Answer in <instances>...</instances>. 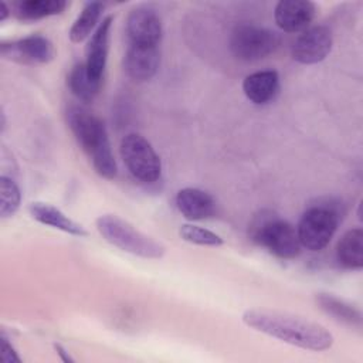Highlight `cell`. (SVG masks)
Wrapping results in <instances>:
<instances>
[{
	"instance_id": "6da1fadb",
	"label": "cell",
	"mask_w": 363,
	"mask_h": 363,
	"mask_svg": "<svg viewBox=\"0 0 363 363\" xmlns=\"http://www.w3.org/2000/svg\"><path fill=\"white\" fill-rule=\"evenodd\" d=\"M242 322L257 332L305 350L323 352L333 345V336L325 326L286 312L247 309Z\"/></svg>"
},
{
	"instance_id": "7a4b0ae2",
	"label": "cell",
	"mask_w": 363,
	"mask_h": 363,
	"mask_svg": "<svg viewBox=\"0 0 363 363\" xmlns=\"http://www.w3.org/2000/svg\"><path fill=\"white\" fill-rule=\"evenodd\" d=\"M67 123L92 162L95 172L104 179H113L118 167L104 121L82 106H69Z\"/></svg>"
},
{
	"instance_id": "3957f363",
	"label": "cell",
	"mask_w": 363,
	"mask_h": 363,
	"mask_svg": "<svg viewBox=\"0 0 363 363\" xmlns=\"http://www.w3.org/2000/svg\"><path fill=\"white\" fill-rule=\"evenodd\" d=\"M99 234L112 245L132 255L159 259L164 255L166 247L153 237L139 231L126 220L115 214H102L95 220Z\"/></svg>"
},
{
	"instance_id": "277c9868",
	"label": "cell",
	"mask_w": 363,
	"mask_h": 363,
	"mask_svg": "<svg viewBox=\"0 0 363 363\" xmlns=\"http://www.w3.org/2000/svg\"><path fill=\"white\" fill-rule=\"evenodd\" d=\"M251 238L258 245L282 259H292L301 252L296 228L272 213L262 211L251 224Z\"/></svg>"
},
{
	"instance_id": "5b68a950",
	"label": "cell",
	"mask_w": 363,
	"mask_h": 363,
	"mask_svg": "<svg viewBox=\"0 0 363 363\" xmlns=\"http://www.w3.org/2000/svg\"><path fill=\"white\" fill-rule=\"evenodd\" d=\"M340 217L337 206L329 201L308 207L296 227L301 245L311 251L323 250L333 237Z\"/></svg>"
},
{
	"instance_id": "8992f818",
	"label": "cell",
	"mask_w": 363,
	"mask_h": 363,
	"mask_svg": "<svg viewBox=\"0 0 363 363\" xmlns=\"http://www.w3.org/2000/svg\"><path fill=\"white\" fill-rule=\"evenodd\" d=\"M121 156L130 174L143 182L153 183L160 177L162 162L150 142L139 133H128L121 142Z\"/></svg>"
},
{
	"instance_id": "52a82bcc",
	"label": "cell",
	"mask_w": 363,
	"mask_h": 363,
	"mask_svg": "<svg viewBox=\"0 0 363 363\" xmlns=\"http://www.w3.org/2000/svg\"><path fill=\"white\" fill-rule=\"evenodd\" d=\"M278 35L267 27L255 24L237 26L230 37V48L241 61H258L275 51Z\"/></svg>"
},
{
	"instance_id": "ba28073f",
	"label": "cell",
	"mask_w": 363,
	"mask_h": 363,
	"mask_svg": "<svg viewBox=\"0 0 363 363\" xmlns=\"http://www.w3.org/2000/svg\"><path fill=\"white\" fill-rule=\"evenodd\" d=\"M0 54L3 58L26 64V65H40L47 64L54 58L52 43L40 34H31L18 40L9 43H1Z\"/></svg>"
},
{
	"instance_id": "9c48e42d",
	"label": "cell",
	"mask_w": 363,
	"mask_h": 363,
	"mask_svg": "<svg viewBox=\"0 0 363 363\" xmlns=\"http://www.w3.org/2000/svg\"><path fill=\"white\" fill-rule=\"evenodd\" d=\"M332 44V31L328 27L306 28L292 44V58L299 64H318L329 55Z\"/></svg>"
},
{
	"instance_id": "30bf717a",
	"label": "cell",
	"mask_w": 363,
	"mask_h": 363,
	"mask_svg": "<svg viewBox=\"0 0 363 363\" xmlns=\"http://www.w3.org/2000/svg\"><path fill=\"white\" fill-rule=\"evenodd\" d=\"M126 33L129 44L157 47L162 38L160 17L149 7H136L128 14Z\"/></svg>"
},
{
	"instance_id": "8fae6325",
	"label": "cell",
	"mask_w": 363,
	"mask_h": 363,
	"mask_svg": "<svg viewBox=\"0 0 363 363\" xmlns=\"http://www.w3.org/2000/svg\"><path fill=\"white\" fill-rule=\"evenodd\" d=\"M112 23H113V17L106 16L99 23L98 28L94 31L86 45V60L84 62L86 72L94 81L99 84H102V78L106 67Z\"/></svg>"
},
{
	"instance_id": "7c38bea8",
	"label": "cell",
	"mask_w": 363,
	"mask_h": 363,
	"mask_svg": "<svg viewBox=\"0 0 363 363\" xmlns=\"http://www.w3.org/2000/svg\"><path fill=\"white\" fill-rule=\"evenodd\" d=\"M316 13V6L309 0H281L274 10L275 24L286 33L305 31Z\"/></svg>"
},
{
	"instance_id": "4fadbf2b",
	"label": "cell",
	"mask_w": 363,
	"mask_h": 363,
	"mask_svg": "<svg viewBox=\"0 0 363 363\" xmlns=\"http://www.w3.org/2000/svg\"><path fill=\"white\" fill-rule=\"evenodd\" d=\"M159 47L129 44L125 54V71L136 82L152 79L159 69Z\"/></svg>"
},
{
	"instance_id": "5bb4252c",
	"label": "cell",
	"mask_w": 363,
	"mask_h": 363,
	"mask_svg": "<svg viewBox=\"0 0 363 363\" xmlns=\"http://www.w3.org/2000/svg\"><path fill=\"white\" fill-rule=\"evenodd\" d=\"M28 213L35 221H38L44 225L57 228L60 231L68 233L75 237H86L88 235V231L85 230V227H82L79 223L69 218L58 207H55L50 203L33 201L28 206Z\"/></svg>"
},
{
	"instance_id": "9a60e30c",
	"label": "cell",
	"mask_w": 363,
	"mask_h": 363,
	"mask_svg": "<svg viewBox=\"0 0 363 363\" xmlns=\"http://www.w3.org/2000/svg\"><path fill=\"white\" fill-rule=\"evenodd\" d=\"M279 91V75L274 69L257 71L247 75L242 81V92L255 105L272 101Z\"/></svg>"
},
{
	"instance_id": "2e32d148",
	"label": "cell",
	"mask_w": 363,
	"mask_h": 363,
	"mask_svg": "<svg viewBox=\"0 0 363 363\" xmlns=\"http://www.w3.org/2000/svg\"><path fill=\"white\" fill-rule=\"evenodd\" d=\"M176 207L187 220H204L214 214V199L204 190L184 187L176 194Z\"/></svg>"
},
{
	"instance_id": "e0dca14e",
	"label": "cell",
	"mask_w": 363,
	"mask_h": 363,
	"mask_svg": "<svg viewBox=\"0 0 363 363\" xmlns=\"http://www.w3.org/2000/svg\"><path fill=\"white\" fill-rule=\"evenodd\" d=\"M68 3L65 0H18L11 4V13L23 21H35L61 14Z\"/></svg>"
},
{
	"instance_id": "ac0fdd59",
	"label": "cell",
	"mask_w": 363,
	"mask_h": 363,
	"mask_svg": "<svg viewBox=\"0 0 363 363\" xmlns=\"http://www.w3.org/2000/svg\"><path fill=\"white\" fill-rule=\"evenodd\" d=\"M336 257L342 267L360 269L363 267V231L352 228L346 231L337 242Z\"/></svg>"
},
{
	"instance_id": "d6986e66",
	"label": "cell",
	"mask_w": 363,
	"mask_h": 363,
	"mask_svg": "<svg viewBox=\"0 0 363 363\" xmlns=\"http://www.w3.org/2000/svg\"><path fill=\"white\" fill-rule=\"evenodd\" d=\"M316 303L322 311H325L328 315L333 316V319L343 322L350 326H362V313L359 309H356L349 302L333 296L330 294H318L316 295Z\"/></svg>"
},
{
	"instance_id": "ffe728a7",
	"label": "cell",
	"mask_w": 363,
	"mask_h": 363,
	"mask_svg": "<svg viewBox=\"0 0 363 363\" xmlns=\"http://www.w3.org/2000/svg\"><path fill=\"white\" fill-rule=\"evenodd\" d=\"M105 4L101 1H88L85 3L84 9L81 10L79 16L75 18V21L72 23L69 31H68V37L72 43H81L84 41L95 28L101 13L104 10Z\"/></svg>"
},
{
	"instance_id": "44dd1931",
	"label": "cell",
	"mask_w": 363,
	"mask_h": 363,
	"mask_svg": "<svg viewBox=\"0 0 363 363\" xmlns=\"http://www.w3.org/2000/svg\"><path fill=\"white\" fill-rule=\"evenodd\" d=\"M99 82L94 81L85 68L84 62L75 64L68 74V86L71 92L82 102H92L101 89Z\"/></svg>"
},
{
	"instance_id": "7402d4cb",
	"label": "cell",
	"mask_w": 363,
	"mask_h": 363,
	"mask_svg": "<svg viewBox=\"0 0 363 363\" xmlns=\"http://www.w3.org/2000/svg\"><path fill=\"white\" fill-rule=\"evenodd\" d=\"M21 203V190L18 184L9 176L0 177V216L3 218L16 214Z\"/></svg>"
},
{
	"instance_id": "603a6c76",
	"label": "cell",
	"mask_w": 363,
	"mask_h": 363,
	"mask_svg": "<svg viewBox=\"0 0 363 363\" xmlns=\"http://www.w3.org/2000/svg\"><path fill=\"white\" fill-rule=\"evenodd\" d=\"M179 235L182 240L190 244L203 247H220L224 242L218 234L194 224H182L179 228Z\"/></svg>"
},
{
	"instance_id": "cb8c5ba5",
	"label": "cell",
	"mask_w": 363,
	"mask_h": 363,
	"mask_svg": "<svg viewBox=\"0 0 363 363\" xmlns=\"http://www.w3.org/2000/svg\"><path fill=\"white\" fill-rule=\"evenodd\" d=\"M0 342H1V360L4 363H11V362H21V359L18 357L16 349L13 347L11 342L9 340V337L6 336L4 332H1L0 336Z\"/></svg>"
},
{
	"instance_id": "d4e9b609",
	"label": "cell",
	"mask_w": 363,
	"mask_h": 363,
	"mask_svg": "<svg viewBox=\"0 0 363 363\" xmlns=\"http://www.w3.org/2000/svg\"><path fill=\"white\" fill-rule=\"evenodd\" d=\"M54 347H55V350H57V354L61 357V360H64V362H69V363H72L74 362V359L69 356V353L67 352V349L65 347H62L61 345H54Z\"/></svg>"
},
{
	"instance_id": "484cf974",
	"label": "cell",
	"mask_w": 363,
	"mask_h": 363,
	"mask_svg": "<svg viewBox=\"0 0 363 363\" xmlns=\"http://www.w3.org/2000/svg\"><path fill=\"white\" fill-rule=\"evenodd\" d=\"M10 10H11V9H9L4 1L0 3V21H4V20L11 14Z\"/></svg>"
}]
</instances>
